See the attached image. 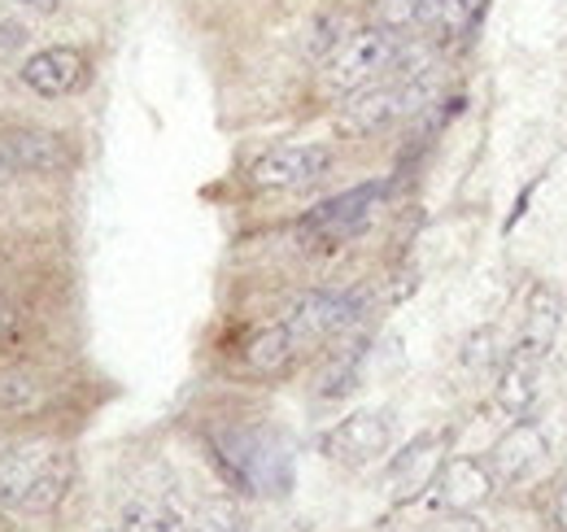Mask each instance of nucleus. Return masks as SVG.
Listing matches in <instances>:
<instances>
[{
    "label": "nucleus",
    "instance_id": "nucleus-1",
    "mask_svg": "<svg viewBox=\"0 0 567 532\" xmlns=\"http://www.w3.org/2000/svg\"><path fill=\"white\" fill-rule=\"evenodd\" d=\"M74 484V454L49 441H22L0 450V507L22 515H49Z\"/></svg>",
    "mask_w": 567,
    "mask_h": 532
},
{
    "label": "nucleus",
    "instance_id": "nucleus-2",
    "mask_svg": "<svg viewBox=\"0 0 567 532\" xmlns=\"http://www.w3.org/2000/svg\"><path fill=\"white\" fill-rule=\"evenodd\" d=\"M214 459L227 471L231 484H240L245 493H284L292 471H288V454L254 428H227L214 432Z\"/></svg>",
    "mask_w": 567,
    "mask_h": 532
},
{
    "label": "nucleus",
    "instance_id": "nucleus-3",
    "mask_svg": "<svg viewBox=\"0 0 567 532\" xmlns=\"http://www.w3.org/2000/svg\"><path fill=\"white\" fill-rule=\"evenodd\" d=\"M402 44H406L402 31H393V27H384V22L346 35V40L337 44V53L323 62V92L350 96L358 88H367L371 79H380L384 70H393Z\"/></svg>",
    "mask_w": 567,
    "mask_h": 532
},
{
    "label": "nucleus",
    "instance_id": "nucleus-4",
    "mask_svg": "<svg viewBox=\"0 0 567 532\" xmlns=\"http://www.w3.org/2000/svg\"><path fill=\"white\" fill-rule=\"evenodd\" d=\"M389 193V184H358L341 197H328L323 205H315L306 218H301V241L315 245V249H337L346 241H354L358 232L371 227L380 201Z\"/></svg>",
    "mask_w": 567,
    "mask_h": 532
},
{
    "label": "nucleus",
    "instance_id": "nucleus-5",
    "mask_svg": "<svg viewBox=\"0 0 567 532\" xmlns=\"http://www.w3.org/2000/svg\"><path fill=\"white\" fill-rule=\"evenodd\" d=\"M332 162L337 153L328 144H280V149H267L249 166V184L262 193H301L319 184L332 171Z\"/></svg>",
    "mask_w": 567,
    "mask_h": 532
},
{
    "label": "nucleus",
    "instance_id": "nucleus-6",
    "mask_svg": "<svg viewBox=\"0 0 567 532\" xmlns=\"http://www.w3.org/2000/svg\"><path fill=\"white\" fill-rule=\"evenodd\" d=\"M358 315H362V301L354 293H301L288 315H284V328L292 332L297 345H315V340H328V336H341L346 328H354Z\"/></svg>",
    "mask_w": 567,
    "mask_h": 532
},
{
    "label": "nucleus",
    "instance_id": "nucleus-7",
    "mask_svg": "<svg viewBox=\"0 0 567 532\" xmlns=\"http://www.w3.org/2000/svg\"><path fill=\"white\" fill-rule=\"evenodd\" d=\"M546 459H550L546 432L533 419H515L497 437L494 450H489V471H494V480H502V484H524V480H533L542 471Z\"/></svg>",
    "mask_w": 567,
    "mask_h": 532
},
{
    "label": "nucleus",
    "instance_id": "nucleus-8",
    "mask_svg": "<svg viewBox=\"0 0 567 532\" xmlns=\"http://www.w3.org/2000/svg\"><path fill=\"white\" fill-rule=\"evenodd\" d=\"M18 74H22V83H27L35 96L62 101V96H71V92L83 88V79H87V58H83L79 49H71V44H49V49L31 53Z\"/></svg>",
    "mask_w": 567,
    "mask_h": 532
},
{
    "label": "nucleus",
    "instance_id": "nucleus-9",
    "mask_svg": "<svg viewBox=\"0 0 567 532\" xmlns=\"http://www.w3.org/2000/svg\"><path fill=\"white\" fill-rule=\"evenodd\" d=\"M393 446V423L380 415V410H362V415H350L341 428L328 432L323 450L337 459V463H371L380 454H389Z\"/></svg>",
    "mask_w": 567,
    "mask_h": 532
},
{
    "label": "nucleus",
    "instance_id": "nucleus-10",
    "mask_svg": "<svg viewBox=\"0 0 567 532\" xmlns=\"http://www.w3.org/2000/svg\"><path fill=\"white\" fill-rule=\"evenodd\" d=\"M494 471L489 463H481V459H445L441 471H436V480H432V489H436V502L445 507V511H476V507H485L489 502V493H494Z\"/></svg>",
    "mask_w": 567,
    "mask_h": 532
},
{
    "label": "nucleus",
    "instance_id": "nucleus-11",
    "mask_svg": "<svg viewBox=\"0 0 567 532\" xmlns=\"http://www.w3.org/2000/svg\"><path fill=\"white\" fill-rule=\"evenodd\" d=\"M559 324H564V301L555 288L537 284L528 293V310H524V328H519V340H515V354L528 358V362H542L559 336Z\"/></svg>",
    "mask_w": 567,
    "mask_h": 532
},
{
    "label": "nucleus",
    "instance_id": "nucleus-12",
    "mask_svg": "<svg viewBox=\"0 0 567 532\" xmlns=\"http://www.w3.org/2000/svg\"><path fill=\"white\" fill-rule=\"evenodd\" d=\"M441 437H420V441H411L393 467H389V489H393V498L398 502H406V498H420L424 489H432V480H436V471H441Z\"/></svg>",
    "mask_w": 567,
    "mask_h": 532
},
{
    "label": "nucleus",
    "instance_id": "nucleus-13",
    "mask_svg": "<svg viewBox=\"0 0 567 532\" xmlns=\"http://www.w3.org/2000/svg\"><path fill=\"white\" fill-rule=\"evenodd\" d=\"M4 140H9V149H4V153H9L18 166H27V171H44V175H53V171H66V166H71L66 144H62L53 132L18 127V132H9Z\"/></svg>",
    "mask_w": 567,
    "mask_h": 532
},
{
    "label": "nucleus",
    "instance_id": "nucleus-14",
    "mask_svg": "<svg viewBox=\"0 0 567 532\" xmlns=\"http://www.w3.org/2000/svg\"><path fill=\"white\" fill-rule=\"evenodd\" d=\"M537 362L511 354L497 371V406L511 415V419H528V410L537 406Z\"/></svg>",
    "mask_w": 567,
    "mask_h": 532
},
{
    "label": "nucleus",
    "instance_id": "nucleus-15",
    "mask_svg": "<svg viewBox=\"0 0 567 532\" xmlns=\"http://www.w3.org/2000/svg\"><path fill=\"white\" fill-rule=\"evenodd\" d=\"M297 340L292 332L276 324V328H262V332L249 340V349H245V362H249V371H258V376H284L288 367H292V358H297Z\"/></svg>",
    "mask_w": 567,
    "mask_h": 532
},
{
    "label": "nucleus",
    "instance_id": "nucleus-16",
    "mask_svg": "<svg viewBox=\"0 0 567 532\" xmlns=\"http://www.w3.org/2000/svg\"><path fill=\"white\" fill-rule=\"evenodd\" d=\"M44 406V385L31 380L27 371H4L0 376V410H13V415H31Z\"/></svg>",
    "mask_w": 567,
    "mask_h": 532
},
{
    "label": "nucleus",
    "instance_id": "nucleus-17",
    "mask_svg": "<svg viewBox=\"0 0 567 532\" xmlns=\"http://www.w3.org/2000/svg\"><path fill=\"white\" fill-rule=\"evenodd\" d=\"M118 532H188V529L179 524L175 511H166V507H157V502H132V507L123 511Z\"/></svg>",
    "mask_w": 567,
    "mask_h": 532
},
{
    "label": "nucleus",
    "instance_id": "nucleus-18",
    "mask_svg": "<svg viewBox=\"0 0 567 532\" xmlns=\"http://www.w3.org/2000/svg\"><path fill=\"white\" fill-rule=\"evenodd\" d=\"M341 31H346V18H341V13H323V18H315L310 40H306V53L319 58V62H328V58L337 53V44H341Z\"/></svg>",
    "mask_w": 567,
    "mask_h": 532
},
{
    "label": "nucleus",
    "instance_id": "nucleus-19",
    "mask_svg": "<svg viewBox=\"0 0 567 532\" xmlns=\"http://www.w3.org/2000/svg\"><path fill=\"white\" fill-rule=\"evenodd\" d=\"M188 532H249L245 515L231 507V502H210L197 511V520L188 524Z\"/></svg>",
    "mask_w": 567,
    "mask_h": 532
},
{
    "label": "nucleus",
    "instance_id": "nucleus-20",
    "mask_svg": "<svg viewBox=\"0 0 567 532\" xmlns=\"http://www.w3.org/2000/svg\"><path fill=\"white\" fill-rule=\"evenodd\" d=\"M424 532H485V524H481L472 511H445V515L427 520Z\"/></svg>",
    "mask_w": 567,
    "mask_h": 532
},
{
    "label": "nucleus",
    "instance_id": "nucleus-21",
    "mask_svg": "<svg viewBox=\"0 0 567 532\" xmlns=\"http://www.w3.org/2000/svg\"><path fill=\"white\" fill-rule=\"evenodd\" d=\"M494 332H481V336H472V345H467V362L472 367H494L497 362V349H494Z\"/></svg>",
    "mask_w": 567,
    "mask_h": 532
},
{
    "label": "nucleus",
    "instance_id": "nucleus-22",
    "mask_svg": "<svg viewBox=\"0 0 567 532\" xmlns=\"http://www.w3.org/2000/svg\"><path fill=\"white\" fill-rule=\"evenodd\" d=\"M550 520H555V529L567 532V475L559 480V489H555V502H550Z\"/></svg>",
    "mask_w": 567,
    "mask_h": 532
},
{
    "label": "nucleus",
    "instance_id": "nucleus-23",
    "mask_svg": "<svg viewBox=\"0 0 567 532\" xmlns=\"http://www.w3.org/2000/svg\"><path fill=\"white\" fill-rule=\"evenodd\" d=\"M13 175H18V162L0 149V188H9V184H13Z\"/></svg>",
    "mask_w": 567,
    "mask_h": 532
},
{
    "label": "nucleus",
    "instance_id": "nucleus-24",
    "mask_svg": "<svg viewBox=\"0 0 567 532\" xmlns=\"http://www.w3.org/2000/svg\"><path fill=\"white\" fill-rule=\"evenodd\" d=\"M13 4H27V9H35V13H58L62 0H13Z\"/></svg>",
    "mask_w": 567,
    "mask_h": 532
}]
</instances>
